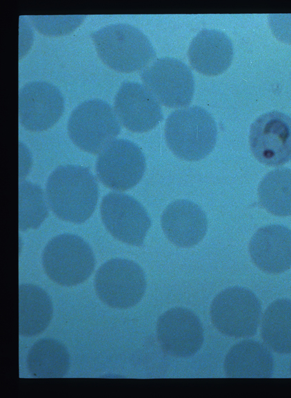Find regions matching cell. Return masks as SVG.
Masks as SVG:
<instances>
[{
  "instance_id": "obj_15",
  "label": "cell",
  "mask_w": 291,
  "mask_h": 398,
  "mask_svg": "<svg viewBox=\"0 0 291 398\" xmlns=\"http://www.w3.org/2000/svg\"><path fill=\"white\" fill-rule=\"evenodd\" d=\"M249 252L261 270L279 274L291 268V229L282 225L259 228L252 236Z\"/></svg>"
},
{
  "instance_id": "obj_7",
  "label": "cell",
  "mask_w": 291,
  "mask_h": 398,
  "mask_svg": "<svg viewBox=\"0 0 291 398\" xmlns=\"http://www.w3.org/2000/svg\"><path fill=\"white\" fill-rule=\"evenodd\" d=\"M94 287L99 298L112 307L128 308L138 303L146 289V275L135 262L112 258L97 270Z\"/></svg>"
},
{
  "instance_id": "obj_9",
  "label": "cell",
  "mask_w": 291,
  "mask_h": 398,
  "mask_svg": "<svg viewBox=\"0 0 291 398\" xmlns=\"http://www.w3.org/2000/svg\"><path fill=\"white\" fill-rule=\"evenodd\" d=\"M146 162L141 148L127 139H116L99 153L96 171L101 182L118 191L134 187L141 180Z\"/></svg>"
},
{
  "instance_id": "obj_8",
  "label": "cell",
  "mask_w": 291,
  "mask_h": 398,
  "mask_svg": "<svg viewBox=\"0 0 291 398\" xmlns=\"http://www.w3.org/2000/svg\"><path fill=\"white\" fill-rule=\"evenodd\" d=\"M146 86L159 102L172 108L190 104L194 91V79L190 68L182 61L161 57L140 73Z\"/></svg>"
},
{
  "instance_id": "obj_2",
  "label": "cell",
  "mask_w": 291,
  "mask_h": 398,
  "mask_svg": "<svg viewBox=\"0 0 291 398\" xmlns=\"http://www.w3.org/2000/svg\"><path fill=\"white\" fill-rule=\"evenodd\" d=\"M165 136L171 151L179 158L197 161L214 148L217 126L205 108L193 106L172 112L165 126Z\"/></svg>"
},
{
  "instance_id": "obj_23",
  "label": "cell",
  "mask_w": 291,
  "mask_h": 398,
  "mask_svg": "<svg viewBox=\"0 0 291 398\" xmlns=\"http://www.w3.org/2000/svg\"><path fill=\"white\" fill-rule=\"evenodd\" d=\"M19 200V229L25 231L39 227L48 215L41 187L29 181L20 182Z\"/></svg>"
},
{
  "instance_id": "obj_18",
  "label": "cell",
  "mask_w": 291,
  "mask_h": 398,
  "mask_svg": "<svg viewBox=\"0 0 291 398\" xmlns=\"http://www.w3.org/2000/svg\"><path fill=\"white\" fill-rule=\"evenodd\" d=\"M224 370L229 377L268 378L273 374V357L261 343L244 340L233 345L228 352Z\"/></svg>"
},
{
  "instance_id": "obj_24",
  "label": "cell",
  "mask_w": 291,
  "mask_h": 398,
  "mask_svg": "<svg viewBox=\"0 0 291 398\" xmlns=\"http://www.w3.org/2000/svg\"><path fill=\"white\" fill-rule=\"evenodd\" d=\"M84 17V15L30 16V19L41 33L59 35L73 30L81 23Z\"/></svg>"
},
{
  "instance_id": "obj_11",
  "label": "cell",
  "mask_w": 291,
  "mask_h": 398,
  "mask_svg": "<svg viewBox=\"0 0 291 398\" xmlns=\"http://www.w3.org/2000/svg\"><path fill=\"white\" fill-rule=\"evenodd\" d=\"M250 149L261 163L276 167L291 160V117L278 111L266 112L251 124Z\"/></svg>"
},
{
  "instance_id": "obj_10",
  "label": "cell",
  "mask_w": 291,
  "mask_h": 398,
  "mask_svg": "<svg viewBox=\"0 0 291 398\" xmlns=\"http://www.w3.org/2000/svg\"><path fill=\"white\" fill-rule=\"evenodd\" d=\"M100 211L105 227L114 238L132 245H143L152 222L146 209L134 198L110 192L103 198Z\"/></svg>"
},
{
  "instance_id": "obj_25",
  "label": "cell",
  "mask_w": 291,
  "mask_h": 398,
  "mask_svg": "<svg viewBox=\"0 0 291 398\" xmlns=\"http://www.w3.org/2000/svg\"><path fill=\"white\" fill-rule=\"evenodd\" d=\"M269 23L277 38L291 44V14L270 15Z\"/></svg>"
},
{
  "instance_id": "obj_6",
  "label": "cell",
  "mask_w": 291,
  "mask_h": 398,
  "mask_svg": "<svg viewBox=\"0 0 291 398\" xmlns=\"http://www.w3.org/2000/svg\"><path fill=\"white\" fill-rule=\"evenodd\" d=\"M261 304L250 290L231 287L213 299L210 315L213 325L221 333L232 337H250L257 331Z\"/></svg>"
},
{
  "instance_id": "obj_17",
  "label": "cell",
  "mask_w": 291,
  "mask_h": 398,
  "mask_svg": "<svg viewBox=\"0 0 291 398\" xmlns=\"http://www.w3.org/2000/svg\"><path fill=\"white\" fill-rule=\"evenodd\" d=\"M191 66L206 75H217L230 66L233 46L223 31L205 28L192 40L188 49Z\"/></svg>"
},
{
  "instance_id": "obj_4",
  "label": "cell",
  "mask_w": 291,
  "mask_h": 398,
  "mask_svg": "<svg viewBox=\"0 0 291 398\" xmlns=\"http://www.w3.org/2000/svg\"><path fill=\"white\" fill-rule=\"evenodd\" d=\"M42 263L47 275L66 286L86 281L95 266L90 246L80 236L66 233L52 238L45 247Z\"/></svg>"
},
{
  "instance_id": "obj_1",
  "label": "cell",
  "mask_w": 291,
  "mask_h": 398,
  "mask_svg": "<svg viewBox=\"0 0 291 398\" xmlns=\"http://www.w3.org/2000/svg\"><path fill=\"white\" fill-rule=\"evenodd\" d=\"M46 196L56 216L63 220L81 223L94 212L99 189L97 180L88 168L61 165L49 176Z\"/></svg>"
},
{
  "instance_id": "obj_16",
  "label": "cell",
  "mask_w": 291,
  "mask_h": 398,
  "mask_svg": "<svg viewBox=\"0 0 291 398\" xmlns=\"http://www.w3.org/2000/svg\"><path fill=\"white\" fill-rule=\"evenodd\" d=\"M161 227L174 245L190 247L205 236L208 219L203 210L188 200H177L170 203L161 216Z\"/></svg>"
},
{
  "instance_id": "obj_20",
  "label": "cell",
  "mask_w": 291,
  "mask_h": 398,
  "mask_svg": "<svg viewBox=\"0 0 291 398\" xmlns=\"http://www.w3.org/2000/svg\"><path fill=\"white\" fill-rule=\"evenodd\" d=\"M27 367L38 378L63 377L70 367V356L65 345L57 339L38 340L30 349Z\"/></svg>"
},
{
  "instance_id": "obj_19",
  "label": "cell",
  "mask_w": 291,
  "mask_h": 398,
  "mask_svg": "<svg viewBox=\"0 0 291 398\" xmlns=\"http://www.w3.org/2000/svg\"><path fill=\"white\" fill-rule=\"evenodd\" d=\"M19 334L34 336L43 332L52 316V305L48 294L32 284H21L19 288Z\"/></svg>"
},
{
  "instance_id": "obj_22",
  "label": "cell",
  "mask_w": 291,
  "mask_h": 398,
  "mask_svg": "<svg viewBox=\"0 0 291 398\" xmlns=\"http://www.w3.org/2000/svg\"><path fill=\"white\" fill-rule=\"evenodd\" d=\"M258 193L261 206L279 216L291 215V169L278 168L261 181Z\"/></svg>"
},
{
  "instance_id": "obj_5",
  "label": "cell",
  "mask_w": 291,
  "mask_h": 398,
  "mask_svg": "<svg viewBox=\"0 0 291 398\" xmlns=\"http://www.w3.org/2000/svg\"><path fill=\"white\" fill-rule=\"evenodd\" d=\"M72 141L80 149L100 153L121 131L114 110L100 99L86 100L76 106L68 122Z\"/></svg>"
},
{
  "instance_id": "obj_14",
  "label": "cell",
  "mask_w": 291,
  "mask_h": 398,
  "mask_svg": "<svg viewBox=\"0 0 291 398\" xmlns=\"http://www.w3.org/2000/svg\"><path fill=\"white\" fill-rule=\"evenodd\" d=\"M114 111L120 122L134 132L148 131L163 120L157 98L146 86L136 82L122 83L114 98Z\"/></svg>"
},
{
  "instance_id": "obj_13",
  "label": "cell",
  "mask_w": 291,
  "mask_h": 398,
  "mask_svg": "<svg viewBox=\"0 0 291 398\" xmlns=\"http://www.w3.org/2000/svg\"><path fill=\"white\" fill-rule=\"evenodd\" d=\"M64 100L59 89L43 81L25 84L19 94V115L22 125L33 131L53 126L61 116Z\"/></svg>"
},
{
  "instance_id": "obj_3",
  "label": "cell",
  "mask_w": 291,
  "mask_h": 398,
  "mask_svg": "<svg viewBox=\"0 0 291 398\" xmlns=\"http://www.w3.org/2000/svg\"><path fill=\"white\" fill-rule=\"evenodd\" d=\"M91 37L101 60L120 72L140 70L156 57L148 37L129 23L106 26L92 32Z\"/></svg>"
},
{
  "instance_id": "obj_26",
  "label": "cell",
  "mask_w": 291,
  "mask_h": 398,
  "mask_svg": "<svg viewBox=\"0 0 291 398\" xmlns=\"http://www.w3.org/2000/svg\"><path fill=\"white\" fill-rule=\"evenodd\" d=\"M290 372H291V367H290Z\"/></svg>"
},
{
  "instance_id": "obj_12",
  "label": "cell",
  "mask_w": 291,
  "mask_h": 398,
  "mask_svg": "<svg viewBox=\"0 0 291 398\" xmlns=\"http://www.w3.org/2000/svg\"><path fill=\"white\" fill-rule=\"evenodd\" d=\"M157 334L163 350L177 357L195 354L203 343V329L198 316L184 307H173L158 319Z\"/></svg>"
},
{
  "instance_id": "obj_21",
  "label": "cell",
  "mask_w": 291,
  "mask_h": 398,
  "mask_svg": "<svg viewBox=\"0 0 291 398\" xmlns=\"http://www.w3.org/2000/svg\"><path fill=\"white\" fill-rule=\"evenodd\" d=\"M261 337L270 349L281 354L291 352V300L279 298L265 310Z\"/></svg>"
}]
</instances>
